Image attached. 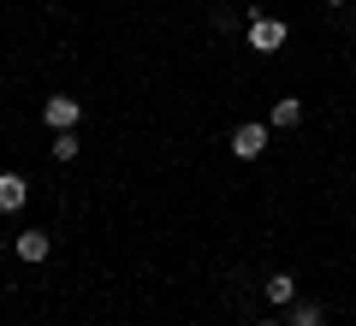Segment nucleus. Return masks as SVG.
Returning a JSON list of instances; mask_svg holds the SVG:
<instances>
[{"label": "nucleus", "mask_w": 356, "mask_h": 326, "mask_svg": "<svg viewBox=\"0 0 356 326\" xmlns=\"http://www.w3.org/2000/svg\"><path fill=\"white\" fill-rule=\"evenodd\" d=\"M291 326H327V309L321 302H291Z\"/></svg>", "instance_id": "nucleus-8"}, {"label": "nucleus", "mask_w": 356, "mask_h": 326, "mask_svg": "<svg viewBox=\"0 0 356 326\" xmlns=\"http://www.w3.org/2000/svg\"><path fill=\"white\" fill-rule=\"evenodd\" d=\"M42 119H48V131H77L83 107H77V95H48L42 101Z\"/></svg>", "instance_id": "nucleus-1"}, {"label": "nucleus", "mask_w": 356, "mask_h": 326, "mask_svg": "<svg viewBox=\"0 0 356 326\" xmlns=\"http://www.w3.org/2000/svg\"><path fill=\"white\" fill-rule=\"evenodd\" d=\"M327 6H350V0H327Z\"/></svg>", "instance_id": "nucleus-10"}, {"label": "nucleus", "mask_w": 356, "mask_h": 326, "mask_svg": "<svg viewBox=\"0 0 356 326\" xmlns=\"http://www.w3.org/2000/svg\"><path fill=\"white\" fill-rule=\"evenodd\" d=\"M297 119H303V101H297V95H280V101H273V119H267V125H273V131H291Z\"/></svg>", "instance_id": "nucleus-6"}, {"label": "nucleus", "mask_w": 356, "mask_h": 326, "mask_svg": "<svg viewBox=\"0 0 356 326\" xmlns=\"http://www.w3.org/2000/svg\"><path fill=\"white\" fill-rule=\"evenodd\" d=\"M24 202H30V184L18 172H0V208L13 213V208H24Z\"/></svg>", "instance_id": "nucleus-5"}, {"label": "nucleus", "mask_w": 356, "mask_h": 326, "mask_svg": "<svg viewBox=\"0 0 356 326\" xmlns=\"http://www.w3.org/2000/svg\"><path fill=\"white\" fill-rule=\"evenodd\" d=\"M13 250H18V261H30V267H36V261H48V255H54V238H48V231H24V238H18Z\"/></svg>", "instance_id": "nucleus-4"}, {"label": "nucleus", "mask_w": 356, "mask_h": 326, "mask_svg": "<svg viewBox=\"0 0 356 326\" xmlns=\"http://www.w3.org/2000/svg\"><path fill=\"white\" fill-rule=\"evenodd\" d=\"M255 326H273V320H255Z\"/></svg>", "instance_id": "nucleus-12"}, {"label": "nucleus", "mask_w": 356, "mask_h": 326, "mask_svg": "<svg viewBox=\"0 0 356 326\" xmlns=\"http://www.w3.org/2000/svg\"><path fill=\"white\" fill-rule=\"evenodd\" d=\"M0 255H6V238H0Z\"/></svg>", "instance_id": "nucleus-11"}, {"label": "nucleus", "mask_w": 356, "mask_h": 326, "mask_svg": "<svg viewBox=\"0 0 356 326\" xmlns=\"http://www.w3.org/2000/svg\"><path fill=\"white\" fill-rule=\"evenodd\" d=\"M261 291H267V302H280V309H291V302H297V279L291 273H273Z\"/></svg>", "instance_id": "nucleus-7"}, {"label": "nucleus", "mask_w": 356, "mask_h": 326, "mask_svg": "<svg viewBox=\"0 0 356 326\" xmlns=\"http://www.w3.org/2000/svg\"><path fill=\"white\" fill-rule=\"evenodd\" d=\"M77 149H83V142H77L72 131H54V161H77Z\"/></svg>", "instance_id": "nucleus-9"}, {"label": "nucleus", "mask_w": 356, "mask_h": 326, "mask_svg": "<svg viewBox=\"0 0 356 326\" xmlns=\"http://www.w3.org/2000/svg\"><path fill=\"white\" fill-rule=\"evenodd\" d=\"M261 149H267V125H238L232 131V154H238V161H255Z\"/></svg>", "instance_id": "nucleus-3"}, {"label": "nucleus", "mask_w": 356, "mask_h": 326, "mask_svg": "<svg viewBox=\"0 0 356 326\" xmlns=\"http://www.w3.org/2000/svg\"><path fill=\"white\" fill-rule=\"evenodd\" d=\"M250 48H255V54L285 48V24H280V18H250Z\"/></svg>", "instance_id": "nucleus-2"}]
</instances>
